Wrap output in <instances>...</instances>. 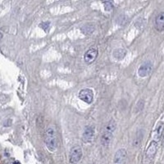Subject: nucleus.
<instances>
[{"label": "nucleus", "instance_id": "f257e3e1", "mask_svg": "<svg viewBox=\"0 0 164 164\" xmlns=\"http://www.w3.org/2000/svg\"><path fill=\"white\" fill-rule=\"evenodd\" d=\"M45 143L49 150L53 152L57 147V137L53 127H48L45 132Z\"/></svg>", "mask_w": 164, "mask_h": 164}, {"label": "nucleus", "instance_id": "f03ea898", "mask_svg": "<svg viewBox=\"0 0 164 164\" xmlns=\"http://www.w3.org/2000/svg\"><path fill=\"white\" fill-rule=\"evenodd\" d=\"M82 158V149L79 145H75L72 148L69 154V161L72 164L78 163Z\"/></svg>", "mask_w": 164, "mask_h": 164}, {"label": "nucleus", "instance_id": "7ed1b4c3", "mask_svg": "<svg viewBox=\"0 0 164 164\" xmlns=\"http://www.w3.org/2000/svg\"><path fill=\"white\" fill-rule=\"evenodd\" d=\"M79 98L80 100H81L83 102L90 104L94 100V92L92 90H90L89 88H85L80 91Z\"/></svg>", "mask_w": 164, "mask_h": 164}, {"label": "nucleus", "instance_id": "20e7f679", "mask_svg": "<svg viewBox=\"0 0 164 164\" xmlns=\"http://www.w3.org/2000/svg\"><path fill=\"white\" fill-rule=\"evenodd\" d=\"M98 54H99V52L96 48H90L84 55V61L87 65L91 64L96 60Z\"/></svg>", "mask_w": 164, "mask_h": 164}, {"label": "nucleus", "instance_id": "39448f33", "mask_svg": "<svg viewBox=\"0 0 164 164\" xmlns=\"http://www.w3.org/2000/svg\"><path fill=\"white\" fill-rule=\"evenodd\" d=\"M127 157V152L126 149H118L114 155L113 164H125Z\"/></svg>", "mask_w": 164, "mask_h": 164}, {"label": "nucleus", "instance_id": "423d86ee", "mask_svg": "<svg viewBox=\"0 0 164 164\" xmlns=\"http://www.w3.org/2000/svg\"><path fill=\"white\" fill-rule=\"evenodd\" d=\"M95 131L94 127H91V126H88V127H85V131L83 132V135H82V140L85 143H90L93 140L94 137H95Z\"/></svg>", "mask_w": 164, "mask_h": 164}, {"label": "nucleus", "instance_id": "0eeeda50", "mask_svg": "<svg viewBox=\"0 0 164 164\" xmlns=\"http://www.w3.org/2000/svg\"><path fill=\"white\" fill-rule=\"evenodd\" d=\"M152 70H153V64L151 62H144V64H142L139 67V70H138V75L140 77H146L151 73Z\"/></svg>", "mask_w": 164, "mask_h": 164}, {"label": "nucleus", "instance_id": "6e6552de", "mask_svg": "<svg viewBox=\"0 0 164 164\" xmlns=\"http://www.w3.org/2000/svg\"><path fill=\"white\" fill-rule=\"evenodd\" d=\"M154 27L158 32L164 31V12H162L157 16L154 22Z\"/></svg>", "mask_w": 164, "mask_h": 164}, {"label": "nucleus", "instance_id": "1a4fd4ad", "mask_svg": "<svg viewBox=\"0 0 164 164\" xmlns=\"http://www.w3.org/2000/svg\"><path fill=\"white\" fill-rule=\"evenodd\" d=\"M112 132L107 131H103L101 136V144L103 146L107 147L110 144L112 139Z\"/></svg>", "mask_w": 164, "mask_h": 164}, {"label": "nucleus", "instance_id": "9d476101", "mask_svg": "<svg viewBox=\"0 0 164 164\" xmlns=\"http://www.w3.org/2000/svg\"><path fill=\"white\" fill-rule=\"evenodd\" d=\"M157 149H158V144H157V142L152 141L151 143H150V144H149L148 149H147V158H153L154 155H155V154H156Z\"/></svg>", "mask_w": 164, "mask_h": 164}, {"label": "nucleus", "instance_id": "9b49d317", "mask_svg": "<svg viewBox=\"0 0 164 164\" xmlns=\"http://www.w3.org/2000/svg\"><path fill=\"white\" fill-rule=\"evenodd\" d=\"M127 54V51L126 49H115L112 55L114 57L115 59L117 60H122L124 58V57Z\"/></svg>", "mask_w": 164, "mask_h": 164}, {"label": "nucleus", "instance_id": "f8f14e48", "mask_svg": "<svg viewBox=\"0 0 164 164\" xmlns=\"http://www.w3.org/2000/svg\"><path fill=\"white\" fill-rule=\"evenodd\" d=\"M116 127H117L116 122H115L114 120H110L109 122L107 123V125L105 126L104 131L113 133L115 131V130H116Z\"/></svg>", "mask_w": 164, "mask_h": 164}, {"label": "nucleus", "instance_id": "ddd939ff", "mask_svg": "<svg viewBox=\"0 0 164 164\" xmlns=\"http://www.w3.org/2000/svg\"><path fill=\"white\" fill-rule=\"evenodd\" d=\"M162 130H163V124L162 123H160V124L158 126L157 129L155 130V132H154V137L155 139H160L162 136Z\"/></svg>", "mask_w": 164, "mask_h": 164}, {"label": "nucleus", "instance_id": "4468645a", "mask_svg": "<svg viewBox=\"0 0 164 164\" xmlns=\"http://www.w3.org/2000/svg\"><path fill=\"white\" fill-rule=\"evenodd\" d=\"M94 30H95V27L92 25H86L81 28L82 33L85 34V35H90V34L93 33Z\"/></svg>", "mask_w": 164, "mask_h": 164}, {"label": "nucleus", "instance_id": "2eb2a0df", "mask_svg": "<svg viewBox=\"0 0 164 164\" xmlns=\"http://www.w3.org/2000/svg\"><path fill=\"white\" fill-rule=\"evenodd\" d=\"M103 4H104L105 11L110 12L111 10H112V8H113V4H112V1H110V0H105V2H103Z\"/></svg>", "mask_w": 164, "mask_h": 164}, {"label": "nucleus", "instance_id": "dca6fc26", "mask_svg": "<svg viewBox=\"0 0 164 164\" xmlns=\"http://www.w3.org/2000/svg\"><path fill=\"white\" fill-rule=\"evenodd\" d=\"M49 24H50L49 21H47V22H42L40 25V27H41L43 30L46 31V30L49 29Z\"/></svg>", "mask_w": 164, "mask_h": 164}, {"label": "nucleus", "instance_id": "f3484780", "mask_svg": "<svg viewBox=\"0 0 164 164\" xmlns=\"http://www.w3.org/2000/svg\"><path fill=\"white\" fill-rule=\"evenodd\" d=\"M143 107H144V101H143V100H140V101H139V103L136 104L135 109L139 108V109H138V112H139V111H141V110L143 109Z\"/></svg>", "mask_w": 164, "mask_h": 164}, {"label": "nucleus", "instance_id": "a211bd4d", "mask_svg": "<svg viewBox=\"0 0 164 164\" xmlns=\"http://www.w3.org/2000/svg\"><path fill=\"white\" fill-rule=\"evenodd\" d=\"M13 164H21V163H20V162H18V161H16V162H14V163H13Z\"/></svg>", "mask_w": 164, "mask_h": 164}]
</instances>
